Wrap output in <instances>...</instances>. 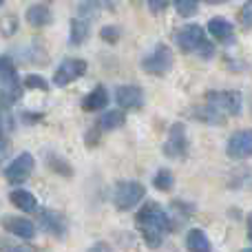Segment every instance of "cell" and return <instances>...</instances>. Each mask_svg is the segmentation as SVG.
Listing matches in <instances>:
<instances>
[{
    "label": "cell",
    "instance_id": "obj_33",
    "mask_svg": "<svg viewBox=\"0 0 252 252\" xmlns=\"http://www.w3.org/2000/svg\"><path fill=\"white\" fill-rule=\"evenodd\" d=\"M204 2H210V4H221V2H228V0H204Z\"/></svg>",
    "mask_w": 252,
    "mask_h": 252
},
{
    "label": "cell",
    "instance_id": "obj_29",
    "mask_svg": "<svg viewBox=\"0 0 252 252\" xmlns=\"http://www.w3.org/2000/svg\"><path fill=\"white\" fill-rule=\"evenodd\" d=\"M0 252H35V250L29 248L27 244H20V246H4V244H0Z\"/></svg>",
    "mask_w": 252,
    "mask_h": 252
},
{
    "label": "cell",
    "instance_id": "obj_12",
    "mask_svg": "<svg viewBox=\"0 0 252 252\" xmlns=\"http://www.w3.org/2000/svg\"><path fill=\"white\" fill-rule=\"evenodd\" d=\"M38 221H40V226H42V230L49 232V235H53V237L66 235V221L60 213H56V210H42Z\"/></svg>",
    "mask_w": 252,
    "mask_h": 252
},
{
    "label": "cell",
    "instance_id": "obj_35",
    "mask_svg": "<svg viewBox=\"0 0 252 252\" xmlns=\"http://www.w3.org/2000/svg\"><path fill=\"white\" fill-rule=\"evenodd\" d=\"M0 4H2V0H0Z\"/></svg>",
    "mask_w": 252,
    "mask_h": 252
},
{
    "label": "cell",
    "instance_id": "obj_9",
    "mask_svg": "<svg viewBox=\"0 0 252 252\" xmlns=\"http://www.w3.org/2000/svg\"><path fill=\"white\" fill-rule=\"evenodd\" d=\"M206 35H204V29H201L199 25H186L184 29L177 31V35H175V42H177V47L182 49L184 53H192L197 51V49L204 44Z\"/></svg>",
    "mask_w": 252,
    "mask_h": 252
},
{
    "label": "cell",
    "instance_id": "obj_10",
    "mask_svg": "<svg viewBox=\"0 0 252 252\" xmlns=\"http://www.w3.org/2000/svg\"><path fill=\"white\" fill-rule=\"evenodd\" d=\"M228 157L232 159H246L252 155V133L250 130H237L230 139H228Z\"/></svg>",
    "mask_w": 252,
    "mask_h": 252
},
{
    "label": "cell",
    "instance_id": "obj_18",
    "mask_svg": "<svg viewBox=\"0 0 252 252\" xmlns=\"http://www.w3.org/2000/svg\"><path fill=\"white\" fill-rule=\"evenodd\" d=\"M9 199H11V204L16 206V208L25 210V213H33V210L38 208V201H35V197L31 195L29 190H13Z\"/></svg>",
    "mask_w": 252,
    "mask_h": 252
},
{
    "label": "cell",
    "instance_id": "obj_30",
    "mask_svg": "<svg viewBox=\"0 0 252 252\" xmlns=\"http://www.w3.org/2000/svg\"><path fill=\"white\" fill-rule=\"evenodd\" d=\"M166 7H168V0H148V9L153 13H161Z\"/></svg>",
    "mask_w": 252,
    "mask_h": 252
},
{
    "label": "cell",
    "instance_id": "obj_17",
    "mask_svg": "<svg viewBox=\"0 0 252 252\" xmlns=\"http://www.w3.org/2000/svg\"><path fill=\"white\" fill-rule=\"evenodd\" d=\"M51 9L44 7V4H33V7H29V11H27V22L33 27H44L51 22Z\"/></svg>",
    "mask_w": 252,
    "mask_h": 252
},
{
    "label": "cell",
    "instance_id": "obj_20",
    "mask_svg": "<svg viewBox=\"0 0 252 252\" xmlns=\"http://www.w3.org/2000/svg\"><path fill=\"white\" fill-rule=\"evenodd\" d=\"M124 122H126V118L122 111H106L100 118L97 126H100L102 130H115V128H120V126H124Z\"/></svg>",
    "mask_w": 252,
    "mask_h": 252
},
{
    "label": "cell",
    "instance_id": "obj_28",
    "mask_svg": "<svg viewBox=\"0 0 252 252\" xmlns=\"http://www.w3.org/2000/svg\"><path fill=\"white\" fill-rule=\"evenodd\" d=\"M213 53H215V49H213V44H210L208 40H204V44L197 49V56H199L201 60H208V58H213Z\"/></svg>",
    "mask_w": 252,
    "mask_h": 252
},
{
    "label": "cell",
    "instance_id": "obj_34",
    "mask_svg": "<svg viewBox=\"0 0 252 252\" xmlns=\"http://www.w3.org/2000/svg\"><path fill=\"white\" fill-rule=\"evenodd\" d=\"M244 252H250V248H246V250H244Z\"/></svg>",
    "mask_w": 252,
    "mask_h": 252
},
{
    "label": "cell",
    "instance_id": "obj_31",
    "mask_svg": "<svg viewBox=\"0 0 252 252\" xmlns=\"http://www.w3.org/2000/svg\"><path fill=\"white\" fill-rule=\"evenodd\" d=\"M7 153H9V142H7V137L0 133V164H2V159L7 157Z\"/></svg>",
    "mask_w": 252,
    "mask_h": 252
},
{
    "label": "cell",
    "instance_id": "obj_27",
    "mask_svg": "<svg viewBox=\"0 0 252 252\" xmlns=\"http://www.w3.org/2000/svg\"><path fill=\"white\" fill-rule=\"evenodd\" d=\"M241 25H244L246 29L252 27V2H246L244 7H241Z\"/></svg>",
    "mask_w": 252,
    "mask_h": 252
},
{
    "label": "cell",
    "instance_id": "obj_21",
    "mask_svg": "<svg viewBox=\"0 0 252 252\" xmlns=\"http://www.w3.org/2000/svg\"><path fill=\"white\" fill-rule=\"evenodd\" d=\"M195 118L199 122H208V124H223V115H219L217 111H213L210 106H204V109H195Z\"/></svg>",
    "mask_w": 252,
    "mask_h": 252
},
{
    "label": "cell",
    "instance_id": "obj_26",
    "mask_svg": "<svg viewBox=\"0 0 252 252\" xmlns=\"http://www.w3.org/2000/svg\"><path fill=\"white\" fill-rule=\"evenodd\" d=\"M100 35H102V40H106V42H118V38H120V29H115V27H104V29L100 31Z\"/></svg>",
    "mask_w": 252,
    "mask_h": 252
},
{
    "label": "cell",
    "instance_id": "obj_24",
    "mask_svg": "<svg viewBox=\"0 0 252 252\" xmlns=\"http://www.w3.org/2000/svg\"><path fill=\"white\" fill-rule=\"evenodd\" d=\"M25 89H35V91H49V84L44 78H40V75H27L25 78Z\"/></svg>",
    "mask_w": 252,
    "mask_h": 252
},
{
    "label": "cell",
    "instance_id": "obj_22",
    "mask_svg": "<svg viewBox=\"0 0 252 252\" xmlns=\"http://www.w3.org/2000/svg\"><path fill=\"white\" fill-rule=\"evenodd\" d=\"M173 184H175V179H173V173L170 170H166V168H161L159 173L155 175V179H153V186L157 188V190H170L173 188Z\"/></svg>",
    "mask_w": 252,
    "mask_h": 252
},
{
    "label": "cell",
    "instance_id": "obj_4",
    "mask_svg": "<svg viewBox=\"0 0 252 252\" xmlns=\"http://www.w3.org/2000/svg\"><path fill=\"white\" fill-rule=\"evenodd\" d=\"M146 190L139 182H120L113 190V204L118 210H130L144 199Z\"/></svg>",
    "mask_w": 252,
    "mask_h": 252
},
{
    "label": "cell",
    "instance_id": "obj_2",
    "mask_svg": "<svg viewBox=\"0 0 252 252\" xmlns=\"http://www.w3.org/2000/svg\"><path fill=\"white\" fill-rule=\"evenodd\" d=\"M22 84L18 80V71L11 58L0 56V106H9L20 97Z\"/></svg>",
    "mask_w": 252,
    "mask_h": 252
},
{
    "label": "cell",
    "instance_id": "obj_8",
    "mask_svg": "<svg viewBox=\"0 0 252 252\" xmlns=\"http://www.w3.org/2000/svg\"><path fill=\"white\" fill-rule=\"evenodd\" d=\"M164 155L166 157H173V159H177V157H184L188 151V139H186V128H184V124H173L168 130V139L164 142Z\"/></svg>",
    "mask_w": 252,
    "mask_h": 252
},
{
    "label": "cell",
    "instance_id": "obj_14",
    "mask_svg": "<svg viewBox=\"0 0 252 252\" xmlns=\"http://www.w3.org/2000/svg\"><path fill=\"white\" fill-rule=\"evenodd\" d=\"M208 31L219 42H230L232 35H235V25H232L230 20H226V18L215 16V18H210V22H208Z\"/></svg>",
    "mask_w": 252,
    "mask_h": 252
},
{
    "label": "cell",
    "instance_id": "obj_13",
    "mask_svg": "<svg viewBox=\"0 0 252 252\" xmlns=\"http://www.w3.org/2000/svg\"><path fill=\"white\" fill-rule=\"evenodd\" d=\"M4 230L20 237V239H27V241L35 237L33 221H29V219H25V217H4Z\"/></svg>",
    "mask_w": 252,
    "mask_h": 252
},
{
    "label": "cell",
    "instance_id": "obj_19",
    "mask_svg": "<svg viewBox=\"0 0 252 252\" xmlns=\"http://www.w3.org/2000/svg\"><path fill=\"white\" fill-rule=\"evenodd\" d=\"M89 33H91V27H89V22L84 18H73L71 20V33H69L71 44H82L89 38Z\"/></svg>",
    "mask_w": 252,
    "mask_h": 252
},
{
    "label": "cell",
    "instance_id": "obj_6",
    "mask_svg": "<svg viewBox=\"0 0 252 252\" xmlns=\"http://www.w3.org/2000/svg\"><path fill=\"white\" fill-rule=\"evenodd\" d=\"M84 73H87V62L80 60V58H66L56 69L53 84H56V87H66V84H71L73 80L82 78Z\"/></svg>",
    "mask_w": 252,
    "mask_h": 252
},
{
    "label": "cell",
    "instance_id": "obj_7",
    "mask_svg": "<svg viewBox=\"0 0 252 252\" xmlns=\"http://www.w3.org/2000/svg\"><path fill=\"white\" fill-rule=\"evenodd\" d=\"M33 166H35L33 155H31V153H20V155L7 166L4 177H7L9 184H22L29 179L31 173H33Z\"/></svg>",
    "mask_w": 252,
    "mask_h": 252
},
{
    "label": "cell",
    "instance_id": "obj_5",
    "mask_svg": "<svg viewBox=\"0 0 252 252\" xmlns=\"http://www.w3.org/2000/svg\"><path fill=\"white\" fill-rule=\"evenodd\" d=\"M173 51L166 44H157L155 51L151 56H146L142 60V69L151 75H166L170 69H173Z\"/></svg>",
    "mask_w": 252,
    "mask_h": 252
},
{
    "label": "cell",
    "instance_id": "obj_1",
    "mask_svg": "<svg viewBox=\"0 0 252 252\" xmlns=\"http://www.w3.org/2000/svg\"><path fill=\"white\" fill-rule=\"evenodd\" d=\"M135 223H137L139 232H142L144 241L148 248L157 250L164 239L166 232H170V217L166 215V210L155 201H148L137 215H135Z\"/></svg>",
    "mask_w": 252,
    "mask_h": 252
},
{
    "label": "cell",
    "instance_id": "obj_16",
    "mask_svg": "<svg viewBox=\"0 0 252 252\" xmlns=\"http://www.w3.org/2000/svg\"><path fill=\"white\" fill-rule=\"evenodd\" d=\"M186 248L188 252H210V239L204 230L192 228L186 237Z\"/></svg>",
    "mask_w": 252,
    "mask_h": 252
},
{
    "label": "cell",
    "instance_id": "obj_11",
    "mask_svg": "<svg viewBox=\"0 0 252 252\" xmlns=\"http://www.w3.org/2000/svg\"><path fill=\"white\" fill-rule=\"evenodd\" d=\"M115 100L126 111H137L144 104V91L139 87H135V84H124V87H120L115 91Z\"/></svg>",
    "mask_w": 252,
    "mask_h": 252
},
{
    "label": "cell",
    "instance_id": "obj_23",
    "mask_svg": "<svg viewBox=\"0 0 252 252\" xmlns=\"http://www.w3.org/2000/svg\"><path fill=\"white\" fill-rule=\"evenodd\" d=\"M175 2V9H177V13L179 16H184V18H190V16H195L197 13V0H173Z\"/></svg>",
    "mask_w": 252,
    "mask_h": 252
},
{
    "label": "cell",
    "instance_id": "obj_25",
    "mask_svg": "<svg viewBox=\"0 0 252 252\" xmlns=\"http://www.w3.org/2000/svg\"><path fill=\"white\" fill-rule=\"evenodd\" d=\"M0 128L2 130H11L13 128V118L7 111V106H0Z\"/></svg>",
    "mask_w": 252,
    "mask_h": 252
},
{
    "label": "cell",
    "instance_id": "obj_15",
    "mask_svg": "<svg viewBox=\"0 0 252 252\" xmlns=\"http://www.w3.org/2000/svg\"><path fill=\"white\" fill-rule=\"evenodd\" d=\"M109 104V91L104 87H95L87 97L82 100V109L89 111V113H95V111H102Z\"/></svg>",
    "mask_w": 252,
    "mask_h": 252
},
{
    "label": "cell",
    "instance_id": "obj_3",
    "mask_svg": "<svg viewBox=\"0 0 252 252\" xmlns=\"http://www.w3.org/2000/svg\"><path fill=\"white\" fill-rule=\"evenodd\" d=\"M206 106L217 111L219 115H239L241 113V93L239 91H210L206 93Z\"/></svg>",
    "mask_w": 252,
    "mask_h": 252
},
{
    "label": "cell",
    "instance_id": "obj_32",
    "mask_svg": "<svg viewBox=\"0 0 252 252\" xmlns=\"http://www.w3.org/2000/svg\"><path fill=\"white\" fill-rule=\"evenodd\" d=\"M89 252H113V250H111V246H109V244L100 241V244H95V246H93V248L89 250Z\"/></svg>",
    "mask_w": 252,
    "mask_h": 252
}]
</instances>
